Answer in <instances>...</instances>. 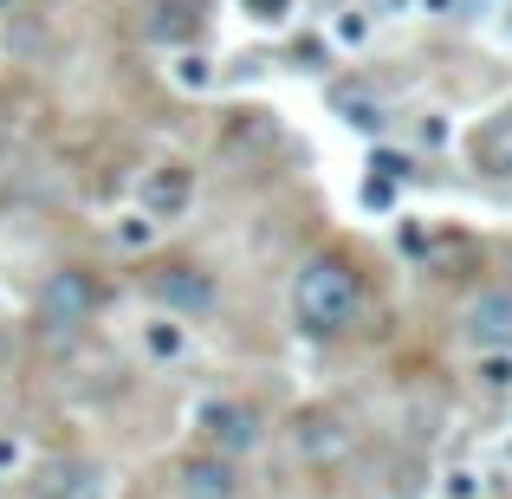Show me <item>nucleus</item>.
Returning a JSON list of instances; mask_svg holds the SVG:
<instances>
[{
	"label": "nucleus",
	"mask_w": 512,
	"mask_h": 499,
	"mask_svg": "<svg viewBox=\"0 0 512 499\" xmlns=\"http://www.w3.org/2000/svg\"><path fill=\"white\" fill-rule=\"evenodd\" d=\"M292 331L312 337V344H325V337L350 331V318L363 312V273L338 253H312V260H299V273H292Z\"/></svg>",
	"instance_id": "obj_1"
},
{
	"label": "nucleus",
	"mask_w": 512,
	"mask_h": 499,
	"mask_svg": "<svg viewBox=\"0 0 512 499\" xmlns=\"http://www.w3.org/2000/svg\"><path fill=\"white\" fill-rule=\"evenodd\" d=\"M91 312H98V279L85 273V266H59V273L39 279V299H33V331L46 350H65L78 331L91 325Z\"/></svg>",
	"instance_id": "obj_2"
},
{
	"label": "nucleus",
	"mask_w": 512,
	"mask_h": 499,
	"mask_svg": "<svg viewBox=\"0 0 512 499\" xmlns=\"http://www.w3.org/2000/svg\"><path fill=\"white\" fill-rule=\"evenodd\" d=\"M195 435L208 441V454H221V461H247V454H260L266 422H260V409L240 402V396H208L195 409Z\"/></svg>",
	"instance_id": "obj_3"
},
{
	"label": "nucleus",
	"mask_w": 512,
	"mask_h": 499,
	"mask_svg": "<svg viewBox=\"0 0 512 499\" xmlns=\"http://www.w3.org/2000/svg\"><path fill=\"white\" fill-rule=\"evenodd\" d=\"M150 299L163 305L169 318L195 325V318H208L214 305H221V279H214L208 266H195V260H163L150 273Z\"/></svg>",
	"instance_id": "obj_4"
},
{
	"label": "nucleus",
	"mask_w": 512,
	"mask_h": 499,
	"mask_svg": "<svg viewBox=\"0 0 512 499\" xmlns=\"http://www.w3.org/2000/svg\"><path fill=\"white\" fill-rule=\"evenodd\" d=\"M33 499H111V474L91 454H52L33 467Z\"/></svg>",
	"instance_id": "obj_5"
},
{
	"label": "nucleus",
	"mask_w": 512,
	"mask_h": 499,
	"mask_svg": "<svg viewBox=\"0 0 512 499\" xmlns=\"http://www.w3.org/2000/svg\"><path fill=\"white\" fill-rule=\"evenodd\" d=\"M195 208V169L188 163H150L143 169V182H137V214H150L156 227H169V221H182V214Z\"/></svg>",
	"instance_id": "obj_6"
},
{
	"label": "nucleus",
	"mask_w": 512,
	"mask_h": 499,
	"mask_svg": "<svg viewBox=\"0 0 512 499\" xmlns=\"http://www.w3.org/2000/svg\"><path fill=\"white\" fill-rule=\"evenodd\" d=\"M461 337L474 350H512V286H480L461 312Z\"/></svg>",
	"instance_id": "obj_7"
},
{
	"label": "nucleus",
	"mask_w": 512,
	"mask_h": 499,
	"mask_svg": "<svg viewBox=\"0 0 512 499\" xmlns=\"http://www.w3.org/2000/svg\"><path fill=\"white\" fill-rule=\"evenodd\" d=\"M175 499H240V461H221V454H188L175 467Z\"/></svg>",
	"instance_id": "obj_8"
},
{
	"label": "nucleus",
	"mask_w": 512,
	"mask_h": 499,
	"mask_svg": "<svg viewBox=\"0 0 512 499\" xmlns=\"http://www.w3.org/2000/svg\"><path fill=\"white\" fill-rule=\"evenodd\" d=\"M350 448V422L338 409H305L292 415V454H305V461H331V454Z\"/></svg>",
	"instance_id": "obj_9"
},
{
	"label": "nucleus",
	"mask_w": 512,
	"mask_h": 499,
	"mask_svg": "<svg viewBox=\"0 0 512 499\" xmlns=\"http://www.w3.org/2000/svg\"><path fill=\"white\" fill-rule=\"evenodd\" d=\"M467 156H474L480 175H493V182H512V104L493 117H480L474 137H467Z\"/></svg>",
	"instance_id": "obj_10"
},
{
	"label": "nucleus",
	"mask_w": 512,
	"mask_h": 499,
	"mask_svg": "<svg viewBox=\"0 0 512 499\" xmlns=\"http://www.w3.org/2000/svg\"><path fill=\"white\" fill-rule=\"evenodd\" d=\"M201 33V0H156L143 13V39L150 46H188Z\"/></svg>",
	"instance_id": "obj_11"
},
{
	"label": "nucleus",
	"mask_w": 512,
	"mask_h": 499,
	"mask_svg": "<svg viewBox=\"0 0 512 499\" xmlns=\"http://www.w3.org/2000/svg\"><path fill=\"white\" fill-rule=\"evenodd\" d=\"M331 111H338V124H350V130H363V137H383V124H389V111L370 98V91H331Z\"/></svg>",
	"instance_id": "obj_12"
},
{
	"label": "nucleus",
	"mask_w": 512,
	"mask_h": 499,
	"mask_svg": "<svg viewBox=\"0 0 512 499\" xmlns=\"http://www.w3.org/2000/svg\"><path fill=\"white\" fill-rule=\"evenodd\" d=\"M143 350H150L156 363H182L188 357V325H182V318H169V312H156L150 325H143Z\"/></svg>",
	"instance_id": "obj_13"
},
{
	"label": "nucleus",
	"mask_w": 512,
	"mask_h": 499,
	"mask_svg": "<svg viewBox=\"0 0 512 499\" xmlns=\"http://www.w3.org/2000/svg\"><path fill=\"white\" fill-rule=\"evenodd\" d=\"M474 389L480 396H512V350H480L474 357Z\"/></svg>",
	"instance_id": "obj_14"
},
{
	"label": "nucleus",
	"mask_w": 512,
	"mask_h": 499,
	"mask_svg": "<svg viewBox=\"0 0 512 499\" xmlns=\"http://www.w3.org/2000/svg\"><path fill=\"white\" fill-rule=\"evenodd\" d=\"M175 85H182V91H208L214 85V65L201 59V52H175Z\"/></svg>",
	"instance_id": "obj_15"
},
{
	"label": "nucleus",
	"mask_w": 512,
	"mask_h": 499,
	"mask_svg": "<svg viewBox=\"0 0 512 499\" xmlns=\"http://www.w3.org/2000/svg\"><path fill=\"white\" fill-rule=\"evenodd\" d=\"M26 461H33V448H26V435H13V428H0V480H20Z\"/></svg>",
	"instance_id": "obj_16"
},
{
	"label": "nucleus",
	"mask_w": 512,
	"mask_h": 499,
	"mask_svg": "<svg viewBox=\"0 0 512 499\" xmlns=\"http://www.w3.org/2000/svg\"><path fill=\"white\" fill-rule=\"evenodd\" d=\"M150 240H156V221H150V214H137V208L117 214V247H150Z\"/></svg>",
	"instance_id": "obj_17"
},
{
	"label": "nucleus",
	"mask_w": 512,
	"mask_h": 499,
	"mask_svg": "<svg viewBox=\"0 0 512 499\" xmlns=\"http://www.w3.org/2000/svg\"><path fill=\"white\" fill-rule=\"evenodd\" d=\"M441 499H480V487H474V474H467V467H454V474L441 480Z\"/></svg>",
	"instance_id": "obj_18"
},
{
	"label": "nucleus",
	"mask_w": 512,
	"mask_h": 499,
	"mask_svg": "<svg viewBox=\"0 0 512 499\" xmlns=\"http://www.w3.org/2000/svg\"><path fill=\"white\" fill-rule=\"evenodd\" d=\"M370 169H376V175H389V182H402V175H409V156H389V150H376V156H370Z\"/></svg>",
	"instance_id": "obj_19"
},
{
	"label": "nucleus",
	"mask_w": 512,
	"mask_h": 499,
	"mask_svg": "<svg viewBox=\"0 0 512 499\" xmlns=\"http://www.w3.org/2000/svg\"><path fill=\"white\" fill-rule=\"evenodd\" d=\"M363 33H370V20H363V13H344V20H338V39H344V46H357Z\"/></svg>",
	"instance_id": "obj_20"
},
{
	"label": "nucleus",
	"mask_w": 512,
	"mask_h": 499,
	"mask_svg": "<svg viewBox=\"0 0 512 499\" xmlns=\"http://www.w3.org/2000/svg\"><path fill=\"white\" fill-rule=\"evenodd\" d=\"M253 7V20H279V13H286V0H247Z\"/></svg>",
	"instance_id": "obj_21"
},
{
	"label": "nucleus",
	"mask_w": 512,
	"mask_h": 499,
	"mask_svg": "<svg viewBox=\"0 0 512 499\" xmlns=\"http://www.w3.org/2000/svg\"><path fill=\"white\" fill-rule=\"evenodd\" d=\"M7 156H13V143H7V130H0V169H7Z\"/></svg>",
	"instance_id": "obj_22"
}]
</instances>
